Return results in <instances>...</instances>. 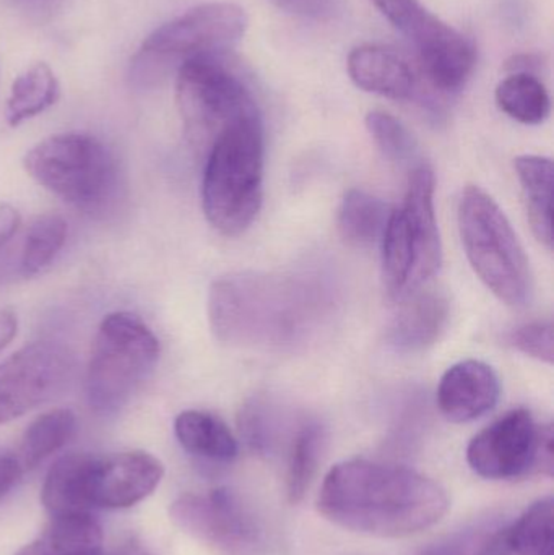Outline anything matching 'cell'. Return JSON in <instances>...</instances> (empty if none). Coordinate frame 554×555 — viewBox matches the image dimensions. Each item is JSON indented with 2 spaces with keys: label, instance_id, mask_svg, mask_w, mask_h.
<instances>
[{
  "label": "cell",
  "instance_id": "ab89813d",
  "mask_svg": "<svg viewBox=\"0 0 554 555\" xmlns=\"http://www.w3.org/2000/svg\"><path fill=\"white\" fill-rule=\"evenodd\" d=\"M475 555H517L516 553H513V551L507 547V544L504 543L503 540V533L498 534L494 540H491L490 543L487 544V546L484 547V550L480 551V553Z\"/></svg>",
  "mask_w": 554,
  "mask_h": 555
},
{
  "label": "cell",
  "instance_id": "1f68e13d",
  "mask_svg": "<svg viewBox=\"0 0 554 555\" xmlns=\"http://www.w3.org/2000/svg\"><path fill=\"white\" fill-rule=\"evenodd\" d=\"M240 427L241 434L254 449L259 452H266L269 449L272 434H270V417L267 416L266 404L260 401L246 404L241 411Z\"/></svg>",
  "mask_w": 554,
  "mask_h": 555
},
{
  "label": "cell",
  "instance_id": "7402d4cb",
  "mask_svg": "<svg viewBox=\"0 0 554 555\" xmlns=\"http://www.w3.org/2000/svg\"><path fill=\"white\" fill-rule=\"evenodd\" d=\"M383 280L390 299L409 296L410 280L415 267V247L409 218L403 208L390 214L383 237Z\"/></svg>",
  "mask_w": 554,
  "mask_h": 555
},
{
  "label": "cell",
  "instance_id": "8fae6325",
  "mask_svg": "<svg viewBox=\"0 0 554 555\" xmlns=\"http://www.w3.org/2000/svg\"><path fill=\"white\" fill-rule=\"evenodd\" d=\"M540 430L529 410L510 411L472 439L467 462L481 478L516 479L532 475Z\"/></svg>",
  "mask_w": 554,
  "mask_h": 555
},
{
  "label": "cell",
  "instance_id": "f35d334b",
  "mask_svg": "<svg viewBox=\"0 0 554 555\" xmlns=\"http://www.w3.org/2000/svg\"><path fill=\"white\" fill-rule=\"evenodd\" d=\"M18 330V319L12 309L0 310V352L12 343Z\"/></svg>",
  "mask_w": 554,
  "mask_h": 555
},
{
  "label": "cell",
  "instance_id": "5b68a950",
  "mask_svg": "<svg viewBox=\"0 0 554 555\" xmlns=\"http://www.w3.org/2000/svg\"><path fill=\"white\" fill-rule=\"evenodd\" d=\"M158 358V338L140 317L129 312L104 317L85 380L91 410L111 414L126 406L152 374Z\"/></svg>",
  "mask_w": 554,
  "mask_h": 555
},
{
  "label": "cell",
  "instance_id": "e575fe53",
  "mask_svg": "<svg viewBox=\"0 0 554 555\" xmlns=\"http://www.w3.org/2000/svg\"><path fill=\"white\" fill-rule=\"evenodd\" d=\"M22 230V215L9 204H0V249L10 246Z\"/></svg>",
  "mask_w": 554,
  "mask_h": 555
},
{
  "label": "cell",
  "instance_id": "60d3db41",
  "mask_svg": "<svg viewBox=\"0 0 554 555\" xmlns=\"http://www.w3.org/2000/svg\"><path fill=\"white\" fill-rule=\"evenodd\" d=\"M109 555H152L145 547L140 546V544L130 543L124 544L119 550L114 551Z\"/></svg>",
  "mask_w": 554,
  "mask_h": 555
},
{
  "label": "cell",
  "instance_id": "8992f818",
  "mask_svg": "<svg viewBox=\"0 0 554 555\" xmlns=\"http://www.w3.org/2000/svg\"><path fill=\"white\" fill-rule=\"evenodd\" d=\"M23 165L39 185L80 210H100L116 191V158L90 133L49 137L26 153Z\"/></svg>",
  "mask_w": 554,
  "mask_h": 555
},
{
  "label": "cell",
  "instance_id": "3957f363",
  "mask_svg": "<svg viewBox=\"0 0 554 555\" xmlns=\"http://www.w3.org/2000/svg\"><path fill=\"white\" fill-rule=\"evenodd\" d=\"M263 126L250 114L228 126L211 143L202 182L208 223L228 237L249 230L262 207Z\"/></svg>",
  "mask_w": 554,
  "mask_h": 555
},
{
  "label": "cell",
  "instance_id": "f546056e",
  "mask_svg": "<svg viewBox=\"0 0 554 555\" xmlns=\"http://www.w3.org/2000/svg\"><path fill=\"white\" fill-rule=\"evenodd\" d=\"M366 129L384 156L390 162L409 163L418 156V142L413 133L392 114L371 111Z\"/></svg>",
  "mask_w": 554,
  "mask_h": 555
},
{
  "label": "cell",
  "instance_id": "52a82bcc",
  "mask_svg": "<svg viewBox=\"0 0 554 555\" xmlns=\"http://www.w3.org/2000/svg\"><path fill=\"white\" fill-rule=\"evenodd\" d=\"M227 55L185 59L176 78V101L185 135L194 149L205 153L228 126L259 113L243 75Z\"/></svg>",
  "mask_w": 554,
  "mask_h": 555
},
{
  "label": "cell",
  "instance_id": "ffe728a7",
  "mask_svg": "<svg viewBox=\"0 0 554 555\" xmlns=\"http://www.w3.org/2000/svg\"><path fill=\"white\" fill-rule=\"evenodd\" d=\"M526 198L527 217L539 243L553 249V162L545 156L524 155L514 163Z\"/></svg>",
  "mask_w": 554,
  "mask_h": 555
},
{
  "label": "cell",
  "instance_id": "9a60e30c",
  "mask_svg": "<svg viewBox=\"0 0 554 555\" xmlns=\"http://www.w3.org/2000/svg\"><path fill=\"white\" fill-rule=\"evenodd\" d=\"M501 395L500 378L487 362H458L449 367L438 387V406L451 423H472L490 413Z\"/></svg>",
  "mask_w": 554,
  "mask_h": 555
},
{
  "label": "cell",
  "instance_id": "836d02e7",
  "mask_svg": "<svg viewBox=\"0 0 554 555\" xmlns=\"http://www.w3.org/2000/svg\"><path fill=\"white\" fill-rule=\"evenodd\" d=\"M553 469V427L549 424V426H542V430H540L539 450H537L536 465H533L532 475H543L552 478Z\"/></svg>",
  "mask_w": 554,
  "mask_h": 555
},
{
  "label": "cell",
  "instance_id": "cb8c5ba5",
  "mask_svg": "<svg viewBox=\"0 0 554 555\" xmlns=\"http://www.w3.org/2000/svg\"><path fill=\"white\" fill-rule=\"evenodd\" d=\"M390 214L389 205L360 189L345 194L338 210V233L351 246H370L381 240Z\"/></svg>",
  "mask_w": 554,
  "mask_h": 555
},
{
  "label": "cell",
  "instance_id": "30bf717a",
  "mask_svg": "<svg viewBox=\"0 0 554 555\" xmlns=\"http://www.w3.org/2000/svg\"><path fill=\"white\" fill-rule=\"evenodd\" d=\"M74 372V356L59 343H31L9 356L0 362V424L57 397Z\"/></svg>",
  "mask_w": 554,
  "mask_h": 555
},
{
  "label": "cell",
  "instance_id": "7a4b0ae2",
  "mask_svg": "<svg viewBox=\"0 0 554 555\" xmlns=\"http://www.w3.org/2000/svg\"><path fill=\"white\" fill-rule=\"evenodd\" d=\"M322 306L319 287L305 278L233 273L211 283L208 320L227 345L283 346L308 332Z\"/></svg>",
  "mask_w": 554,
  "mask_h": 555
},
{
  "label": "cell",
  "instance_id": "83f0119b",
  "mask_svg": "<svg viewBox=\"0 0 554 555\" xmlns=\"http://www.w3.org/2000/svg\"><path fill=\"white\" fill-rule=\"evenodd\" d=\"M553 520V499H542L527 508L510 530L504 531V543L517 555H552Z\"/></svg>",
  "mask_w": 554,
  "mask_h": 555
},
{
  "label": "cell",
  "instance_id": "9c48e42d",
  "mask_svg": "<svg viewBox=\"0 0 554 555\" xmlns=\"http://www.w3.org/2000/svg\"><path fill=\"white\" fill-rule=\"evenodd\" d=\"M247 25V13L237 3H202L150 33L139 57L184 62L197 55L228 54L243 39Z\"/></svg>",
  "mask_w": 554,
  "mask_h": 555
},
{
  "label": "cell",
  "instance_id": "ac0fdd59",
  "mask_svg": "<svg viewBox=\"0 0 554 555\" xmlns=\"http://www.w3.org/2000/svg\"><path fill=\"white\" fill-rule=\"evenodd\" d=\"M96 459L90 453H68L52 465L41 491L42 505L51 517L90 514Z\"/></svg>",
  "mask_w": 554,
  "mask_h": 555
},
{
  "label": "cell",
  "instance_id": "4316f807",
  "mask_svg": "<svg viewBox=\"0 0 554 555\" xmlns=\"http://www.w3.org/2000/svg\"><path fill=\"white\" fill-rule=\"evenodd\" d=\"M67 233V223L59 215L35 218L20 241V276H36L51 266L64 247Z\"/></svg>",
  "mask_w": 554,
  "mask_h": 555
},
{
  "label": "cell",
  "instance_id": "e0dca14e",
  "mask_svg": "<svg viewBox=\"0 0 554 555\" xmlns=\"http://www.w3.org/2000/svg\"><path fill=\"white\" fill-rule=\"evenodd\" d=\"M405 299L387 328L386 341L400 354H413L435 345L448 322L449 302L438 293H413Z\"/></svg>",
  "mask_w": 554,
  "mask_h": 555
},
{
  "label": "cell",
  "instance_id": "d4e9b609",
  "mask_svg": "<svg viewBox=\"0 0 554 555\" xmlns=\"http://www.w3.org/2000/svg\"><path fill=\"white\" fill-rule=\"evenodd\" d=\"M494 98L504 114L526 126H539L545 122L552 111L549 90L537 75H507L498 85Z\"/></svg>",
  "mask_w": 554,
  "mask_h": 555
},
{
  "label": "cell",
  "instance_id": "b9f144b4",
  "mask_svg": "<svg viewBox=\"0 0 554 555\" xmlns=\"http://www.w3.org/2000/svg\"><path fill=\"white\" fill-rule=\"evenodd\" d=\"M553 555V554H552Z\"/></svg>",
  "mask_w": 554,
  "mask_h": 555
},
{
  "label": "cell",
  "instance_id": "484cf974",
  "mask_svg": "<svg viewBox=\"0 0 554 555\" xmlns=\"http://www.w3.org/2000/svg\"><path fill=\"white\" fill-rule=\"evenodd\" d=\"M74 433L75 416L70 410H51L36 417L23 434L15 453L23 472L36 468L61 450Z\"/></svg>",
  "mask_w": 554,
  "mask_h": 555
},
{
  "label": "cell",
  "instance_id": "74e56055",
  "mask_svg": "<svg viewBox=\"0 0 554 555\" xmlns=\"http://www.w3.org/2000/svg\"><path fill=\"white\" fill-rule=\"evenodd\" d=\"M543 62L542 55L539 54H516L513 57L507 59L506 65H504V70L507 74H530L537 75L540 70H542ZM539 77V75H537Z\"/></svg>",
  "mask_w": 554,
  "mask_h": 555
},
{
  "label": "cell",
  "instance_id": "d6a6232c",
  "mask_svg": "<svg viewBox=\"0 0 554 555\" xmlns=\"http://www.w3.org/2000/svg\"><path fill=\"white\" fill-rule=\"evenodd\" d=\"M269 2L282 12L301 16V18L322 20L332 12V0H269Z\"/></svg>",
  "mask_w": 554,
  "mask_h": 555
},
{
  "label": "cell",
  "instance_id": "7c38bea8",
  "mask_svg": "<svg viewBox=\"0 0 554 555\" xmlns=\"http://www.w3.org/2000/svg\"><path fill=\"white\" fill-rule=\"evenodd\" d=\"M171 518L185 533L231 553L247 550L257 541L253 518L227 489L182 495L171 505Z\"/></svg>",
  "mask_w": 554,
  "mask_h": 555
},
{
  "label": "cell",
  "instance_id": "4dcf8cb0",
  "mask_svg": "<svg viewBox=\"0 0 554 555\" xmlns=\"http://www.w3.org/2000/svg\"><path fill=\"white\" fill-rule=\"evenodd\" d=\"M507 341L517 351L539 359L545 364H553L554 336L552 322H533L517 326L507 335Z\"/></svg>",
  "mask_w": 554,
  "mask_h": 555
},
{
  "label": "cell",
  "instance_id": "4fadbf2b",
  "mask_svg": "<svg viewBox=\"0 0 554 555\" xmlns=\"http://www.w3.org/2000/svg\"><path fill=\"white\" fill-rule=\"evenodd\" d=\"M165 475L162 462L145 452L98 456L91 481L93 508H129L149 498Z\"/></svg>",
  "mask_w": 554,
  "mask_h": 555
},
{
  "label": "cell",
  "instance_id": "44dd1931",
  "mask_svg": "<svg viewBox=\"0 0 554 555\" xmlns=\"http://www.w3.org/2000/svg\"><path fill=\"white\" fill-rule=\"evenodd\" d=\"M175 433L179 443L192 455L214 462H231L236 459V437L230 427L205 411H184L175 421Z\"/></svg>",
  "mask_w": 554,
  "mask_h": 555
},
{
  "label": "cell",
  "instance_id": "d6986e66",
  "mask_svg": "<svg viewBox=\"0 0 554 555\" xmlns=\"http://www.w3.org/2000/svg\"><path fill=\"white\" fill-rule=\"evenodd\" d=\"M16 555H103V530L91 514L52 517L41 537Z\"/></svg>",
  "mask_w": 554,
  "mask_h": 555
},
{
  "label": "cell",
  "instance_id": "603a6c76",
  "mask_svg": "<svg viewBox=\"0 0 554 555\" xmlns=\"http://www.w3.org/2000/svg\"><path fill=\"white\" fill-rule=\"evenodd\" d=\"M61 96V85L52 68L44 62L26 68L10 90L5 106L7 124L20 126L54 106Z\"/></svg>",
  "mask_w": 554,
  "mask_h": 555
},
{
  "label": "cell",
  "instance_id": "ba28073f",
  "mask_svg": "<svg viewBox=\"0 0 554 555\" xmlns=\"http://www.w3.org/2000/svg\"><path fill=\"white\" fill-rule=\"evenodd\" d=\"M415 49L420 67L441 93L461 90L477 64L474 42L442 22L420 0H371Z\"/></svg>",
  "mask_w": 554,
  "mask_h": 555
},
{
  "label": "cell",
  "instance_id": "2e32d148",
  "mask_svg": "<svg viewBox=\"0 0 554 555\" xmlns=\"http://www.w3.org/2000/svg\"><path fill=\"white\" fill-rule=\"evenodd\" d=\"M347 68L351 81L368 93L396 101L415 96V72L399 52L386 46H357L348 55Z\"/></svg>",
  "mask_w": 554,
  "mask_h": 555
},
{
  "label": "cell",
  "instance_id": "f1b7e54d",
  "mask_svg": "<svg viewBox=\"0 0 554 555\" xmlns=\"http://www.w3.org/2000/svg\"><path fill=\"white\" fill-rule=\"evenodd\" d=\"M324 430L319 424H306L293 440L286 468V494L293 504L301 502L311 486L324 449Z\"/></svg>",
  "mask_w": 554,
  "mask_h": 555
},
{
  "label": "cell",
  "instance_id": "6da1fadb",
  "mask_svg": "<svg viewBox=\"0 0 554 555\" xmlns=\"http://www.w3.org/2000/svg\"><path fill=\"white\" fill-rule=\"evenodd\" d=\"M318 508L344 530L405 538L439 524L448 514L449 498L438 482L412 469L348 460L325 476Z\"/></svg>",
  "mask_w": 554,
  "mask_h": 555
},
{
  "label": "cell",
  "instance_id": "d590c367",
  "mask_svg": "<svg viewBox=\"0 0 554 555\" xmlns=\"http://www.w3.org/2000/svg\"><path fill=\"white\" fill-rule=\"evenodd\" d=\"M22 475L23 469L16 456L12 453L0 452V499L12 491Z\"/></svg>",
  "mask_w": 554,
  "mask_h": 555
},
{
  "label": "cell",
  "instance_id": "277c9868",
  "mask_svg": "<svg viewBox=\"0 0 554 555\" xmlns=\"http://www.w3.org/2000/svg\"><path fill=\"white\" fill-rule=\"evenodd\" d=\"M459 230L468 262L485 286L507 306H526L532 272L526 250L490 194L467 185L459 205Z\"/></svg>",
  "mask_w": 554,
  "mask_h": 555
},
{
  "label": "cell",
  "instance_id": "8d00e7d4",
  "mask_svg": "<svg viewBox=\"0 0 554 555\" xmlns=\"http://www.w3.org/2000/svg\"><path fill=\"white\" fill-rule=\"evenodd\" d=\"M10 2L29 18L42 22V20L51 18L61 0H10Z\"/></svg>",
  "mask_w": 554,
  "mask_h": 555
},
{
  "label": "cell",
  "instance_id": "5bb4252c",
  "mask_svg": "<svg viewBox=\"0 0 554 555\" xmlns=\"http://www.w3.org/2000/svg\"><path fill=\"white\" fill-rule=\"evenodd\" d=\"M402 208L409 218L415 247V267L409 286V296H412L438 273L442 263L441 236L435 214V172L428 165L413 169Z\"/></svg>",
  "mask_w": 554,
  "mask_h": 555
}]
</instances>
